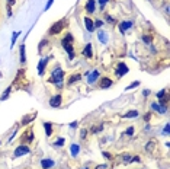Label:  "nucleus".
<instances>
[{"mask_svg": "<svg viewBox=\"0 0 170 169\" xmlns=\"http://www.w3.org/2000/svg\"><path fill=\"white\" fill-rule=\"evenodd\" d=\"M52 3H54V0H48V3H47V6H45V10H48V9L51 7Z\"/></svg>", "mask_w": 170, "mask_h": 169, "instance_id": "nucleus-39", "label": "nucleus"}, {"mask_svg": "<svg viewBox=\"0 0 170 169\" xmlns=\"http://www.w3.org/2000/svg\"><path fill=\"white\" fill-rule=\"evenodd\" d=\"M9 93H10V87H7V89L3 92V95H1V98H0V99H3V101H4V99H7V98H9Z\"/></svg>", "mask_w": 170, "mask_h": 169, "instance_id": "nucleus-28", "label": "nucleus"}, {"mask_svg": "<svg viewBox=\"0 0 170 169\" xmlns=\"http://www.w3.org/2000/svg\"><path fill=\"white\" fill-rule=\"evenodd\" d=\"M135 117H138V111H129L124 115V118H135Z\"/></svg>", "mask_w": 170, "mask_h": 169, "instance_id": "nucleus-25", "label": "nucleus"}, {"mask_svg": "<svg viewBox=\"0 0 170 169\" xmlns=\"http://www.w3.org/2000/svg\"><path fill=\"white\" fill-rule=\"evenodd\" d=\"M36 117V114H34V115H26V117H23V119H22V125H26V124H29L31 121H34V118Z\"/></svg>", "mask_w": 170, "mask_h": 169, "instance_id": "nucleus-19", "label": "nucleus"}, {"mask_svg": "<svg viewBox=\"0 0 170 169\" xmlns=\"http://www.w3.org/2000/svg\"><path fill=\"white\" fill-rule=\"evenodd\" d=\"M54 144H55V146H58V147H60V146H63V144H64V138H63V137H61V138H58Z\"/></svg>", "mask_w": 170, "mask_h": 169, "instance_id": "nucleus-35", "label": "nucleus"}, {"mask_svg": "<svg viewBox=\"0 0 170 169\" xmlns=\"http://www.w3.org/2000/svg\"><path fill=\"white\" fill-rule=\"evenodd\" d=\"M106 36H108V35H106V32H105V31H102V29L98 32V38H99V41H101V42H103V44H106V41H108V38H106Z\"/></svg>", "mask_w": 170, "mask_h": 169, "instance_id": "nucleus-18", "label": "nucleus"}, {"mask_svg": "<svg viewBox=\"0 0 170 169\" xmlns=\"http://www.w3.org/2000/svg\"><path fill=\"white\" fill-rule=\"evenodd\" d=\"M150 117H151V114H150V112H148V114H145V115H144V121H147V122H148Z\"/></svg>", "mask_w": 170, "mask_h": 169, "instance_id": "nucleus-42", "label": "nucleus"}, {"mask_svg": "<svg viewBox=\"0 0 170 169\" xmlns=\"http://www.w3.org/2000/svg\"><path fill=\"white\" fill-rule=\"evenodd\" d=\"M34 140V133H32V128H28L25 131V134L22 135V143H31Z\"/></svg>", "mask_w": 170, "mask_h": 169, "instance_id": "nucleus-7", "label": "nucleus"}, {"mask_svg": "<svg viewBox=\"0 0 170 169\" xmlns=\"http://www.w3.org/2000/svg\"><path fill=\"white\" fill-rule=\"evenodd\" d=\"M128 71H129L128 66H127L125 63H122V61L118 63V64H116V67H115V73H116V76H118V77H122V76H124V74H127Z\"/></svg>", "mask_w": 170, "mask_h": 169, "instance_id": "nucleus-3", "label": "nucleus"}, {"mask_svg": "<svg viewBox=\"0 0 170 169\" xmlns=\"http://www.w3.org/2000/svg\"><path fill=\"white\" fill-rule=\"evenodd\" d=\"M102 154H103V156H105V157H106V159H111V153H108V152H103Z\"/></svg>", "mask_w": 170, "mask_h": 169, "instance_id": "nucleus-43", "label": "nucleus"}, {"mask_svg": "<svg viewBox=\"0 0 170 169\" xmlns=\"http://www.w3.org/2000/svg\"><path fill=\"white\" fill-rule=\"evenodd\" d=\"M96 169H108V165H105V163H103V165H98Z\"/></svg>", "mask_w": 170, "mask_h": 169, "instance_id": "nucleus-41", "label": "nucleus"}, {"mask_svg": "<svg viewBox=\"0 0 170 169\" xmlns=\"http://www.w3.org/2000/svg\"><path fill=\"white\" fill-rule=\"evenodd\" d=\"M114 84V82L109 79V77H102L101 80H99V86L102 87V89H108V87H111Z\"/></svg>", "mask_w": 170, "mask_h": 169, "instance_id": "nucleus-9", "label": "nucleus"}, {"mask_svg": "<svg viewBox=\"0 0 170 169\" xmlns=\"http://www.w3.org/2000/svg\"><path fill=\"white\" fill-rule=\"evenodd\" d=\"M47 63H48V58H42V60H39V63H38V74H44V71H45V67H47Z\"/></svg>", "mask_w": 170, "mask_h": 169, "instance_id": "nucleus-11", "label": "nucleus"}, {"mask_svg": "<svg viewBox=\"0 0 170 169\" xmlns=\"http://www.w3.org/2000/svg\"><path fill=\"white\" fill-rule=\"evenodd\" d=\"M63 39H64V41H67V42H73V41H74V38H73V35H71V34H67L64 38H63Z\"/></svg>", "mask_w": 170, "mask_h": 169, "instance_id": "nucleus-31", "label": "nucleus"}, {"mask_svg": "<svg viewBox=\"0 0 170 169\" xmlns=\"http://www.w3.org/2000/svg\"><path fill=\"white\" fill-rule=\"evenodd\" d=\"M28 153H29V147L26 144H20L15 150V156H23V154H28Z\"/></svg>", "mask_w": 170, "mask_h": 169, "instance_id": "nucleus-8", "label": "nucleus"}, {"mask_svg": "<svg viewBox=\"0 0 170 169\" xmlns=\"http://www.w3.org/2000/svg\"><path fill=\"white\" fill-rule=\"evenodd\" d=\"M20 63H26V55H25V45H20Z\"/></svg>", "mask_w": 170, "mask_h": 169, "instance_id": "nucleus-23", "label": "nucleus"}, {"mask_svg": "<svg viewBox=\"0 0 170 169\" xmlns=\"http://www.w3.org/2000/svg\"><path fill=\"white\" fill-rule=\"evenodd\" d=\"M86 135H87V130H86V128H82V130H80V137H82V138H86Z\"/></svg>", "mask_w": 170, "mask_h": 169, "instance_id": "nucleus-37", "label": "nucleus"}, {"mask_svg": "<svg viewBox=\"0 0 170 169\" xmlns=\"http://www.w3.org/2000/svg\"><path fill=\"white\" fill-rule=\"evenodd\" d=\"M108 3V0H99V6H101V9H103L105 7V4Z\"/></svg>", "mask_w": 170, "mask_h": 169, "instance_id": "nucleus-38", "label": "nucleus"}, {"mask_svg": "<svg viewBox=\"0 0 170 169\" xmlns=\"http://www.w3.org/2000/svg\"><path fill=\"white\" fill-rule=\"evenodd\" d=\"M103 130V125H93L92 128H90V133H93V134H96V133H99V131H102Z\"/></svg>", "mask_w": 170, "mask_h": 169, "instance_id": "nucleus-24", "label": "nucleus"}, {"mask_svg": "<svg viewBox=\"0 0 170 169\" xmlns=\"http://www.w3.org/2000/svg\"><path fill=\"white\" fill-rule=\"evenodd\" d=\"M105 19H106V22H109V23H115V17H112L111 15H105Z\"/></svg>", "mask_w": 170, "mask_h": 169, "instance_id": "nucleus-32", "label": "nucleus"}, {"mask_svg": "<svg viewBox=\"0 0 170 169\" xmlns=\"http://www.w3.org/2000/svg\"><path fill=\"white\" fill-rule=\"evenodd\" d=\"M63 79H64V71H63L60 67L54 68V70H52V76H51V79H50V82L57 83L58 87H63Z\"/></svg>", "mask_w": 170, "mask_h": 169, "instance_id": "nucleus-1", "label": "nucleus"}, {"mask_svg": "<svg viewBox=\"0 0 170 169\" xmlns=\"http://www.w3.org/2000/svg\"><path fill=\"white\" fill-rule=\"evenodd\" d=\"M15 4V0H7V7H12Z\"/></svg>", "mask_w": 170, "mask_h": 169, "instance_id": "nucleus-40", "label": "nucleus"}, {"mask_svg": "<svg viewBox=\"0 0 170 169\" xmlns=\"http://www.w3.org/2000/svg\"><path fill=\"white\" fill-rule=\"evenodd\" d=\"M61 42H63V47H64V50L68 52V58H70V60H73V58H74V51H73L74 48H73L71 42H67V41H64V39H63Z\"/></svg>", "mask_w": 170, "mask_h": 169, "instance_id": "nucleus-4", "label": "nucleus"}, {"mask_svg": "<svg viewBox=\"0 0 170 169\" xmlns=\"http://www.w3.org/2000/svg\"><path fill=\"white\" fill-rule=\"evenodd\" d=\"M50 106L51 108H60L61 106V95H54L50 99Z\"/></svg>", "mask_w": 170, "mask_h": 169, "instance_id": "nucleus-5", "label": "nucleus"}, {"mask_svg": "<svg viewBox=\"0 0 170 169\" xmlns=\"http://www.w3.org/2000/svg\"><path fill=\"white\" fill-rule=\"evenodd\" d=\"M44 128H45V134L50 137L52 134V124L51 122H44Z\"/></svg>", "mask_w": 170, "mask_h": 169, "instance_id": "nucleus-20", "label": "nucleus"}, {"mask_svg": "<svg viewBox=\"0 0 170 169\" xmlns=\"http://www.w3.org/2000/svg\"><path fill=\"white\" fill-rule=\"evenodd\" d=\"M85 169H87V168H85Z\"/></svg>", "mask_w": 170, "mask_h": 169, "instance_id": "nucleus-47", "label": "nucleus"}, {"mask_svg": "<svg viewBox=\"0 0 170 169\" xmlns=\"http://www.w3.org/2000/svg\"><path fill=\"white\" fill-rule=\"evenodd\" d=\"M41 166L44 169H50L54 166V160L52 159H42V162H41Z\"/></svg>", "mask_w": 170, "mask_h": 169, "instance_id": "nucleus-17", "label": "nucleus"}, {"mask_svg": "<svg viewBox=\"0 0 170 169\" xmlns=\"http://www.w3.org/2000/svg\"><path fill=\"white\" fill-rule=\"evenodd\" d=\"M85 23H86V29L89 32H93L95 31V25H93V20L90 17H85Z\"/></svg>", "mask_w": 170, "mask_h": 169, "instance_id": "nucleus-15", "label": "nucleus"}, {"mask_svg": "<svg viewBox=\"0 0 170 169\" xmlns=\"http://www.w3.org/2000/svg\"><path fill=\"white\" fill-rule=\"evenodd\" d=\"M64 25H66V19H60L58 22H55V23H52L51 28H50V31H48V34L50 35H57L63 28H64Z\"/></svg>", "mask_w": 170, "mask_h": 169, "instance_id": "nucleus-2", "label": "nucleus"}, {"mask_svg": "<svg viewBox=\"0 0 170 169\" xmlns=\"http://www.w3.org/2000/svg\"><path fill=\"white\" fill-rule=\"evenodd\" d=\"M19 36V32H13L12 34V47L15 45V42H16V38Z\"/></svg>", "mask_w": 170, "mask_h": 169, "instance_id": "nucleus-33", "label": "nucleus"}, {"mask_svg": "<svg viewBox=\"0 0 170 169\" xmlns=\"http://www.w3.org/2000/svg\"><path fill=\"white\" fill-rule=\"evenodd\" d=\"M138 84H140V82H138V80H135V82H132V83L129 84L128 87H125V90H129V89H134V87H137Z\"/></svg>", "mask_w": 170, "mask_h": 169, "instance_id": "nucleus-30", "label": "nucleus"}, {"mask_svg": "<svg viewBox=\"0 0 170 169\" xmlns=\"http://www.w3.org/2000/svg\"><path fill=\"white\" fill-rule=\"evenodd\" d=\"M164 134H169V124H166L164 127Z\"/></svg>", "mask_w": 170, "mask_h": 169, "instance_id": "nucleus-45", "label": "nucleus"}, {"mask_svg": "<svg viewBox=\"0 0 170 169\" xmlns=\"http://www.w3.org/2000/svg\"><path fill=\"white\" fill-rule=\"evenodd\" d=\"M93 25H95V29H96V28H101V26H103V20L98 19V20H95V22H93Z\"/></svg>", "mask_w": 170, "mask_h": 169, "instance_id": "nucleus-29", "label": "nucleus"}, {"mask_svg": "<svg viewBox=\"0 0 170 169\" xmlns=\"http://www.w3.org/2000/svg\"><path fill=\"white\" fill-rule=\"evenodd\" d=\"M151 106H153L154 111H157V112H160V114H166V111H167L166 105H161V103H153Z\"/></svg>", "mask_w": 170, "mask_h": 169, "instance_id": "nucleus-13", "label": "nucleus"}, {"mask_svg": "<svg viewBox=\"0 0 170 169\" xmlns=\"http://www.w3.org/2000/svg\"><path fill=\"white\" fill-rule=\"evenodd\" d=\"M87 74H89L87 82H89V84H92V83H95V82L99 79V74H101V73H99L98 70H95V71H92V74H90V73H87Z\"/></svg>", "mask_w": 170, "mask_h": 169, "instance_id": "nucleus-12", "label": "nucleus"}, {"mask_svg": "<svg viewBox=\"0 0 170 169\" xmlns=\"http://www.w3.org/2000/svg\"><path fill=\"white\" fill-rule=\"evenodd\" d=\"M131 26H132V22H131V20L121 22V23H119V31H121V34H125V32H127Z\"/></svg>", "mask_w": 170, "mask_h": 169, "instance_id": "nucleus-10", "label": "nucleus"}, {"mask_svg": "<svg viewBox=\"0 0 170 169\" xmlns=\"http://www.w3.org/2000/svg\"><path fill=\"white\" fill-rule=\"evenodd\" d=\"M125 133H127V135H132L134 134V127H128Z\"/></svg>", "mask_w": 170, "mask_h": 169, "instance_id": "nucleus-36", "label": "nucleus"}, {"mask_svg": "<svg viewBox=\"0 0 170 169\" xmlns=\"http://www.w3.org/2000/svg\"><path fill=\"white\" fill-rule=\"evenodd\" d=\"M80 77H82L80 74H73V76H71V77H70V79H68V80H67V84H73V83H74V82H77V80H80Z\"/></svg>", "mask_w": 170, "mask_h": 169, "instance_id": "nucleus-22", "label": "nucleus"}, {"mask_svg": "<svg viewBox=\"0 0 170 169\" xmlns=\"http://www.w3.org/2000/svg\"><path fill=\"white\" fill-rule=\"evenodd\" d=\"M93 48H92V44H87L85 47V50H83V55L85 57H87V58H92L93 57Z\"/></svg>", "mask_w": 170, "mask_h": 169, "instance_id": "nucleus-14", "label": "nucleus"}, {"mask_svg": "<svg viewBox=\"0 0 170 169\" xmlns=\"http://www.w3.org/2000/svg\"><path fill=\"white\" fill-rule=\"evenodd\" d=\"M95 0H87V3H86V10L89 12V13H93L95 12V9H96V6H95Z\"/></svg>", "mask_w": 170, "mask_h": 169, "instance_id": "nucleus-16", "label": "nucleus"}, {"mask_svg": "<svg viewBox=\"0 0 170 169\" xmlns=\"http://www.w3.org/2000/svg\"><path fill=\"white\" fill-rule=\"evenodd\" d=\"M70 152H71V154H73V156H77V154H79V152H80V146H79V144H71Z\"/></svg>", "mask_w": 170, "mask_h": 169, "instance_id": "nucleus-21", "label": "nucleus"}, {"mask_svg": "<svg viewBox=\"0 0 170 169\" xmlns=\"http://www.w3.org/2000/svg\"><path fill=\"white\" fill-rule=\"evenodd\" d=\"M121 159H122V160H124V162H127V163H129V162H131V159H132V157H131V154H128V153H124V154H122V156H121Z\"/></svg>", "mask_w": 170, "mask_h": 169, "instance_id": "nucleus-27", "label": "nucleus"}, {"mask_svg": "<svg viewBox=\"0 0 170 169\" xmlns=\"http://www.w3.org/2000/svg\"><path fill=\"white\" fill-rule=\"evenodd\" d=\"M143 41H144L145 44H151V36H148V35H144V36H143Z\"/></svg>", "mask_w": 170, "mask_h": 169, "instance_id": "nucleus-34", "label": "nucleus"}, {"mask_svg": "<svg viewBox=\"0 0 170 169\" xmlns=\"http://www.w3.org/2000/svg\"><path fill=\"white\" fill-rule=\"evenodd\" d=\"M131 162H140V157H138V156L132 157V159H131Z\"/></svg>", "mask_w": 170, "mask_h": 169, "instance_id": "nucleus-46", "label": "nucleus"}, {"mask_svg": "<svg viewBox=\"0 0 170 169\" xmlns=\"http://www.w3.org/2000/svg\"><path fill=\"white\" fill-rule=\"evenodd\" d=\"M70 127H71V128H76V127H77V121L71 122V124H70Z\"/></svg>", "mask_w": 170, "mask_h": 169, "instance_id": "nucleus-44", "label": "nucleus"}, {"mask_svg": "<svg viewBox=\"0 0 170 169\" xmlns=\"http://www.w3.org/2000/svg\"><path fill=\"white\" fill-rule=\"evenodd\" d=\"M157 98H158V101H160L161 105H166V103L169 102V98H167V90H166V89L160 90V92L157 93Z\"/></svg>", "mask_w": 170, "mask_h": 169, "instance_id": "nucleus-6", "label": "nucleus"}, {"mask_svg": "<svg viewBox=\"0 0 170 169\" xmlns=\"http://www.w3.org/2000/svg\"><path fill=\"white\" fill-rule=\"evenodd\" d=\"M154 144H156V141H154V140H150V141L147 143V146H145V150H147L148 153H151V152H153Z\"/></svg>", "mask_w": 170, "mask_h": 169, "instance_id": "nucleus-26", "label": "nucleus"}]
</instances>
